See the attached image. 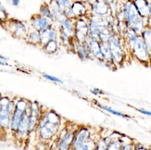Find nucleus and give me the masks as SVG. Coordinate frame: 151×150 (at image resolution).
I'll use <instances>...</instances> for the list:
<instances>
[{"label":"nucleus","mask_w":151,"mask_h":150,"mask_svg":"<svg viewBox=\"0 0 151 150\" xmlns=\"http://www.w3.org/2000/svg\"><path fill=\"white\" fill-rule=\"evenodd\" d=\"M60 125L61 118L53 110L42 113L36 128L39 138L44 142L52 140L60 132Z\"/></svg>","instance_id":"f257e3e1"},{"label":"nucleus","mask_w":151,"mask_h":150,"mask_svg":"<svg viewBox=\"0 0 151 150\" xmlns=\"http://www.w3.org/2000/svg\"><path fill=\"white\" fill-rule=\"evenodd\" d=\"M122 11L128 28H132L137 34L141 35L147 26V21L143 19L133 3V0H125L122 5Z\"/></svg>","instance_id":"f03ea898"},{"label":"nucleus","mask_w":151,"mask_h":150,"mask_svg":"<svg viewBox=\"0 0 151 150\" xmlns=\"http://www.w3.org/2000/svg\"><path fill=\"white\" fill-rule=\"evenodd\" d=\"M133 57L143 64H151L150 62V51L144 42L141 35H138L134 41L127 44Z\"/></svg>","instance_id":"7ed1b4c3"},{"label":"nucleus","mask_w":151,"mask_h":150,"mask_svg":"<svg viewBox=\"0 0 151 150\" xmlns=\"http://www.w3.org/2000/svg\"><path fill=\"white\" fill-rule=\"evenodd\" d=\"M109 48L111 51V55H112L113 62L115 66L118 65H122L125 58V50H124V40L122 36L118 34V32H114L108 41Z\"/></svg>","instance_id":"20e7f679"},{"label":"nucleus","mask_w":151,"mask_h":150,"mask_svg":"<svg viewBox=\"0 0 151 150\" xmlns=\"http://www.w3.org/2000/svg\"><path fill=\"white\" fill-rule=\"evenodd\" d=\"M75 19H65L63 22H61L58 27V34H60V38L63 44L70 45L73 49V43L75 36Z\"/></svg>","instance_id":"39448f33"},{"label":"nucleus","mask_w":151,"mask_h":150,"mask_svg":"<svg viewBox=\"0 0 151 150\" xmlns=\"http://www.w3.org/2000/svg\"><path fill=\"white\" fill-rule=\"evenodd\" d=\"M0 128L3 130H9L10 128L12 113L15 109V102L11 101L9 97L0 98Z\"/></svg>","instance_id":"423d86ee"},{"label":"nucleus","mask_w":151,"mask_h":150,"mask_svg":"<svg viewBox=\"0 0 151 150\" xmlns=\"http://www.w3.org/2000/svg\"><path fill=\"white\" fill-rule=\"evenodd\" d=\"M14 102H15V109L12 113L10 128H9V130L13 133H15L17 132L19 125V121L22 120V117L23 113L29 108V106H30V102H28L25 99H22V98H19Z\"/></svg>","instance_id":"0eeeda50"},{"label":"nucleus","mask_w":151,"mask_h":150,"mask_svg":"<svg viewBox=\"0 0 151 150\" xmlns=\"http://www.w3.org/2000/svg\"><path fill=\"white\" fill-rule=\"evenodd\" d=\"M65 12V15L70 19L87 17L89 15V5L82 0H75L70 8Z\"/></svg>","instance_id":"6e6552de"},{"label":"nucleus","mask_w":151,"mask_h":150,"mask_svg":"<svg viewBox=\"0 0 151 150\" xmlns=\"http://www.w3.org/2000/svg\"><path fill=\"white\" fill-rule=\"evenodd\" d=\"M74 24H75L74 39L79 42H84L85 39L89 36L88 17H81L75 19Z\"/></svg>","instance_id":"1a4fd4ad"},{"label":"nucleus","mask_w":151,"mask_h":150,"mask_svg":"<svg viewBox=\"0 0 151 150\" xmlns=\"http://www.w3.org/2000/svg\"><path fill=\"white\" fill-rule=\"evenodd\" d=\"M76 129H69L64 128L62 131L58 133L57 148L60 150H68L71 148V145L74 139V133Z\"/></svg>","instance_id":"9d476101"},{"label":"nucleus","mask_w":151,"mask_h":150,"mask_svg":"<svg viewBox=\"0 0 151 150\" xmlns=\"http://www.w3.org/2000/svg\"><path fill=\"white\" fill-rule=\"evenodd\" d=\"M89 139H91V131L88 127L82 126L75 130L74 139L71 145V149L80 150L81 147L86 143Z\"/></svg>","instance_id":"9b49d317"},{"label":"nucleus","mask_w":151,"mask_h":150,"mask_svg":"<svg viewBox=\"0 0 151 150\" xmlns=\"http://www.w3.org/2000/svg\"><path fill=\"white\" fill-rule=\"evenodd\" d=\"M89 14L99 17H107L113 13L111 6L109 4L105 3L102 0H96V2L89 5Z\"/></svg>","instance_id":"f8f14e48"},{"label":"nucleus","mask_w":151,"mask_h":150,"mask_svg":"<svg viewBox=\"0 0 151 150\" xmlns=\"http://www.w3.org/2000/svg\"><path fill=\"white\" fill-rule=\"evenodd\" d=\"M30 115H29V132L30 133L35 131L42 116L41 108L35 101L30 102Z\"/></svg>","instance_id":"ddd939ff"},{"label":"nucleus","mask_w":151,"mask_h":150,"mask_svg":"<svg viewBox=\"0 0 151 150\" xmlns=\"http://www.w3.org/2000/svg\"><path fill=\"white\" fill-rule=\"evenodd\" d=\"M84 43L86 44L89 53L91 56V60H94L98 63L102 64V54L100 50V41L88 36L85 39Z\"/></svg>","instance_id":"4468645a"},{"label":"nucleus","mask_w":151,"mask_h":150,"mask_svg":"<svg viewBox=\"0 0 151 150\" xmlns=\"http://www.w3.org/2000/svg\"><path fill=\"white\" fill-rule=\"evenodd\" d=\"M8 27L11 34L18 38H24L27 36V28L21 21L10 19L8 22Z\"/></svg>","instance_id":"2eb2a0df"},{"label":"nucleus","mask_w":151,"mask_h":150,"mask_svg":"<svg viewBox=\"0 0 151 150\" xmlns=\"http://www.w3.org/2000/svg\"><path fill=\"white\" fill-rule=\"evenodd\" d=\"M73 49L82 61L86 62L91 60V56L89 53L88 47L84 42H79L74 39L73 43Z\"/></svg>","instance_id":"dca6fc26"},{"label":"nucleus","mask_w":151,"mask_h":150,"mask_svg":"<svg viewBox=\"0 0 151 150\" xmlns=\"http://www.w3.org/2000/svg\"><path fill=\"white\" fill-rule=\"evenodd\" d=\"M54 21L42 15H35L32 18V27L38 32H42L53 24Z\"/></svg>","instance_id":"f3484780"},{"label":"nucleus","mask_w":151,"mask_h":150,"mask_svg":"<svg viewBox=\"0 0 151 150\" xmlns=\"http://www.w3.org/2000/svg\"><path fill=\"white\" fill-rule=\"evenodd\" d=\"M30 107V106H29ZM29 115H30V108L23 113L22 120L19 121V125L15 134L19 138H25L27 137L29 132Z\"/></svg>","instance_id":"a211bd4d"},{"label":"nucleus","mask_w":151,"mask_h":150,"mask_svg":"<svg viewBox=\"0 0 151 150\" xmlns=\"http://www.w3.org/2000/svg\"><path fill=\"white\" fill-rule=\"evenodd\" d=\"M58 34H58V29L52 24L48 28L40 32V44L42 47H44V45L45 44H47L49 41L54 40V39H58Z\"/></svg>","instance_id":"6ab92c4d"},{"label":"nucleus","mask_w":151,"mask_h":150,"mask_svg":"<svg viewBox=\"0 0 151 150\" xmlns=\"http://www.w3.org/2000/svg\"><path fill=\"white\" fill-rule=\"evenodd\" d=\"M133 3L135 9L138 11L139 15L147 21L150 17V10H149V1L148 0H133Z\"/></svg>","instance_id":"aec40b11"},{"label":"nucleus","mask_w":151,"mask_h":150,"mask_svg":"<svg viewBox=\"0 0 151 150\" xmlns=\"http://www.w3.org/2000/svg\"><path fill=\"white\" fill-rule=\"evenodd\" d=\"M49 6L52 10V13H53L54 22H56L60 24L61 22L64 21L65 19H67V16L65 15V12L63 11V9L60 8V6L58 5V3L55 1V0H51Z\"/></svg>","instance_id":"412c9836"},{"label":"nucleus","mask_w":151,"mask_h":150,"mask_svg":"<svg viewBox=\"0 0 151 150\" xmlns=\"http://www.w3.org/2000/svg\"><path fill=\"white\" fill-rule=\"evenodd\" d=\"M26 40L29 44H40V32L32 29V32H28L26 36Z\"/></svg>","instance_id":"4be33fe9"},{"label":"nucleus","mask_w":151,"mask_h":150,"mask_svg":"<svg viewBox=\"0 0 151 150\" xmlns=\"http://www.w3.org/2000/svg\"><path fill=\"white\" fill-rule=\"evenodd\" d=\"M44 50L48 54H54L58 49V40L54 39V40L49 41L47 44H45L43 47Z\"/></svg>","instance_id":"5701e85b"},{"label":"nucleus","mask_w":151,"mask_h":150,"mask_svg":"<svg viewBox=\"0 0 151 150\" xmlns=\"http://www.w3.org/2000/svg\"><path fill=\"white\" fill-rule=\"evenodd\" d=\"M141 36L143 38L144 42H145V44H147V48L149 49V51H151V27L147 26L146 29L142 32Z\"/></svg>","instance_id":"b1692460"},{"label":"nucleus","mask_w":151,"mask_h":150,"mask_svg":"<svg viewBox=\"0 0 151 150\" xmlns=\"http://www.w3.org/2000/svg\"><path fill=\"white\" fill-rule=\"evenodd\" d=\"M97 105H98V107H99L101 109L105 110V111H107V112H109V113H110V114H113V115H115V116L121 117V118H124V119H129V118H130V117H129L128 115H125V114H123V113H122V112H120V111H117V110H115V109H113V108H109V107H108V106H104V105H101V104H97Z\"/></svg>","instance_id":"393cba45"},{"label":"nucleus","mask_w":151,"mask_h":150,"mask_svg":"<svg viewBox=\"0 0 151 150\" xmlns=\"http://www.w3.org/2000/svg\"><path fill=\"white\" fill-rule=\"evenodd\" d=\"M39 14L54 21V16H53V13H52V10L50 9L49 5H47V4L42 5L40 6V12H39Z\"/></svg>","instance_id":"a878e982"},{"label":"nucleus","mask_w":151,"mask_h":150,"mask_svg":"<svg viewBox=\"0 0 151 150\" xmlns=\"http://www.w3.org/2000/svg\"><path fill=\"white\" fill-rule=\"evenodd\" d=\"M55 1L63 9V11H66L70 8V6L73 5V3L75 0H55Z\"/></svg>","instance_id":"bb28decb"},{"label":"nucleus","mask_w":151,"mask_h":150,"mask_svg":"<svg viewBox=\"0 0 151 150\" xmlns=\"http://www.w3.org/2000/svg\"><path fill=\"white\" fill-rule=\"evenodd\" d=\"M96 150H107L108 149V143L105 138H99L96 141Z\"/></svg>","instance_id":"cd10ccee"},{"label":"nucleus","mask_w":151,"mask_h":150,"mask_svg":"<svg viewBox=\"0 0 151 150\" xmlns=\"http://www.w3.org/2000/svg\"><path fill=\"white\" fill-rule=\"evenodd\" d=\"M8 21V13L2 3L0 2V22H6Z\"/></svg>","instance_id":"c85d7f7f"},{"label":"nucleus","mask_w":151,"mask_h":150,"mask_svg":"<svg viewBox=\"0 0 151 150\" xmlns=\"http://www.w3.org/2000/svg\"><path fill=\"white\" fill-rule=\"evenodd\" d=\"M105 3L109 4L111 6V9H112V13L115 15L116 10H117V1L118 0H102Z\"/></svg>","instance_id":"c756f323"},{"label":"nucleus","mask_w":151,"mask_h":150,"mask_svg":"<svg viewBox=\"0 0 151 150\" xmlns=\"http://www.w3.org/2000/svg\"><path fill=\"white\" fill-rule=\"evenodd\" d=\"M43 77L45 78V79L51 81V82H54V83H63L60 79H58V78H57L55 76H52V75H49V74H47V73H43Z\"/></svg>","instance_id":"7c9ffc66"},{"label":"nucleus","mask_w":151,"mask_h":150,"mask_svg":"<svg viewBox=\"0 0 151 150\" xmlns=\"http://www.w3.org/2000/svg\"><path fill=\"white\" fill-rule=\"evenodd\" d=\"M137 111L140 112L141 114H144V115H146V116H150V117H151V111H148V110L142 109V108H138V109H137Z\"/></svg>","instance_id":"2f4dec72"},{"label":"nucleus","mask_w":151,"mask_h":150,"mask_svg":"<svg viewBox=\"0 0 151 150\" xmlns=\"http://www.w3.org/2000/svg\"><path fill=\"white\" fill-rule=\"evenodd\" d=\"M9 1L10 2V4L13 6H18L19 5V3H21V0H9Z\"/></svg>","instance_id":"473e14b6"},{"label":"nucleus","mask_w":151,"mask_h":150,"mask_svg":"<svg viewBox=\"0 0 151 150\" xmlns=\"http://www.w3.org/2000/svg\"><path fill=\"white\" fill-rule=\"evenodd\" d=\"M91 93H93L94 95H100L102 93V91L100 89H97V88H95V89H91Z\"/></svg>","instance_id":"72a5a7b5"},{"label":"nucleus","mask_w":151,"mask_h":150,"mask_svg":"<svg viewBox=\"0 0 151 150\" xmlns=\"http://www.w3.org/2000/svg\"><path fill=\"white\" fill-rule=\"evenodd\" d=\"M82 1H84L85 3H87L88 5H91L92 3H94V2H96V0H82Z\"/></svg>","instance_id":"f704fd0d"},{"label":"nucleus","mask_w":151,"mask_h":150,"mask_svg":"<svg viewBox=\"0 0 151 150\" xmlns=\"http://www.w3.org/2000/svg\"><path fill=\"white\" fill-rule=\"evenodd\" d=\"M0 60L6 61V60H8V57H4V56H1V55H0Z\"/></svg>","instance_id":"c9c22d12"},{"label":"nucleus","mask_w":151,"mask_h":150,"mask_svg":"<svg viewBox=\"0 0 151 150\" xmlns=\"http://www.w3.org/2000/svg\"><path fill=\"white\" fill-rule=\"evenodd\" d=\"M6 63L5 61L0 60V66H6Z\"/></svg>","instance_id":"e433bc0d"},{"label":"nucleus","mask_w":151,"mask_h":150,"mask_svg":"<svg viewBox=\"0 0 151 150\" xmlns=\"http://www.w3.org/2000/svg\"><path fill=\"white\" fill-rule=\"evenodd\" d=\"M149 10H150V16H151V1H149Z\"/></svg>","instance_id":"4c0bfd02"},{"label":"nucleus","mask_w":151,"mask_h":150,"mask_svg":"<svg viewBox=\"0 0 151 150\" xmlns=\"http://www.w3.org/2000/svg\"><path fill=\"white\" fill-rule=\"evenodd\" d=\"M150 62H151V51H150Z\"/></svg>","instance_id":"58836bf2"},{"label":"nucleus","mask_w":151,"mask_h":150,"mask_svg":"<svg viewBox=\"0 0 151 150\" xmlns=\"http://www.w3.org/2000/svg\"><path fill=\"white\" fill-rule=\"evenodd\" d=\"M0 98H1V96H0ZM0 108H1V104H0Z\"/></svg>","instance_id":"ea45409f"}]
</instances>
